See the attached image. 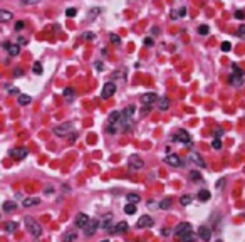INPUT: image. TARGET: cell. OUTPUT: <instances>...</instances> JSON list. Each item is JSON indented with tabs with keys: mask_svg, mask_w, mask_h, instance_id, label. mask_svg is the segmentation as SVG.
I'll list each match as a JSON object with an SVG mask.
<instances>
[{
	"mask_svg": "<svg viewBox=\"0 0 245 242\" xmlns=\"http://www.w3.org/2000/svg\"><path fill=\"white\" fill-rule=\"evenodd\" d=\"M25 227H27V230L30 232L34 237H41L42 227H41V224H39V222L34 220L32 217H25Z\"/></svg>",
	"mask_w": 245,
	"mask_h": 242,
	"instance_id": "6da1fadb",
	"label": "cell"
},
{
	"mask_svg": "<svg viewBox=\"0 0 245 242\" xmlns=\"http://www.w3.org/2000/svg\"><path fill=\"white\" fill-rule=\"evenodd\" d=\"M72 126H74V124H72L71 121H67V123H62V124H59V126L54 128V135H57V136H66V135L72 129Z\"/></svg>",
	"mask_w": 245,
	"mask_h": 242,
	"instance_id": "7a4b0ae2",
	"label": "cell"
},
{
	"mask_svg": "<svg viewBox=\"0 0 245 242\" xmlns=\"http://www.w3.org/2000/svg\"><path fill=\"white\" fill-rule=\"evenodd\" d=\"M173 140H176V141H180L183 145H192V136H190V133L187 131V129H180V131L173 136Z\"/></svg>",
	"mask_w": 245,
	"mask_h": 242,
	"instance_id": "3957f363",
	"label": "cell"
},
{
	"mask_svg": "<svg viewBox=\"0 0 245 242\" xmlns=\"http://www.w3.org/2000/svg\"><path fill=\"white\" fill-rule=\"evenodd\" d=\"M128 222H119V224L116 225H109L107 227V230H109V234H126L128 232Z\"/></svg>",
	"mask_w": 245,
	"mask_h": 242,
	"instance_id": "277c9868",
	"label": "cell"
},
{
	"mask_svg": "<svg viewBox=\"0 0 245 242\" xmlns=\"http://www.w3.org/2000/svg\"><path fill=\"white\" fill-rule=\"evenodd\" d=\"M129 167L133 168V170H141V168H144L143 158H141L139 155H131L129 157Z\"/></svg>",
	"mask_w": 245,
	"mask_h": 242,
	"instance_id": "5b68a950",
	"label": "cell"
},
{
	"mask_svg": "<svg viewBox=\"0 0 245 242\" xmlns=\"http://www.w3.org/2000/svg\"><path fill=\"white\" fill-rule=\"evenodd\" d=\"M114 93H116V84H114V83H106L104 88H102L101 98H102V99H109Z\"/></svg>",
	"mask_w": 245,
	"mask_h": 242,
	"instance_id": "8992f818",
	"label": "cell"
},
{
	"mask_svg": "<svg viewBox=\"0 0 245 242\" xmlns=\"http://www.w3.org/2000/svg\"><path fill=\"white\" fill-rule=\"evenodd\" d=\"M188 160L190 162H193L195 165H198L200 168H205L207 167V163H205V160H203V157L200 153H197V151H190V155H188Z\"/></svg>",
	"mask_w": 245,
	"mask_h": 242,
	"instance_id": "52a82bcc",
	"label": "cell"
},
{
	"mask_svg": "<svg viewBox=\"0 0 245 242\" xmlns=\"http://www.w3.org/2000/svg\"><path fill=\"white\" fill-rule=\"evenodd\" d=\"M165 162L168 163L170 167H175V168H178V167L183 165V163H181V160H180V157L176 153H168V155H166V158H165Z\"/></svg>",
	"mask_w": 245,
	"mask_h": 242,
	"instance_id": "ba28073f",
	"label": "cell"
},
{
	"mask_svg": "<svg viewBox=\"0 0 245 242\" xmlns=\"http://www.w3.org/2000/svg\"><path fill=\"white\" fill-rule=\"evenodd\" d=\"M188 230H192V224H190V222H180V224L175 227V232H173V234H175L176 237H181L185 232H188Z\"/></svg>",
	"mask_w": 245,
	"mask_h": 242,
	"instance_id": "9c48e42d",
	"label": "cell"
},
{
	"mask_svg": "<svg viewBox=\"0 0 245 242\" xmlns=\"http://www.w3.org/2000/svg\"><path fill=\"white\" fill-rule=\"evenodd\" d=\"M97 225H99V222H97L96 219H94V220H89V222H87V225L84 227V235H86V237L94 235L96 230H97Z\"/></svg>",
	"mask_w": 245,
	"mask_h": 242,
	"instance_id": "30bf717a",
	"label": "cell"
},
{
	"mask_svg": "<svg viewBox=\"0 0 245 242\" xmlns=\"http://www.w3.org/2000/svg\"><path fill=\"white\" fill-rule=\"evenodd\" d=\"M198 237L202 240H205V242H208L210 239H212V229L210 227H207V225H202L198 229Z\"/></svg>",
	"mask_w": 245,
	"mask_h": 242,
	"instance_id": "8fae6325",
	"label": "cell"
},
{
	"mask_svg": "<svg viewBox=\"0 0 245 242\" xmlns=\"http://www.w3.org/2000/svg\"><path fill=\"white\" fill-rule=\"evenodd\" d=\"M228 81H230V84L233 86V88H242L243 86V74H233L228 77Z\"/></svg>",
	"mask_w": 245,
	"mask_h": 242,
	"instance_id": "7c38bea8",
	"label": "cell"
},
{
	"mask_svg": "<svg viewBox=\"0 0 245 242\" xmlns=\"http://www.w3.org/2000/svg\"><path fill=\"white\" fill-rule=\"evenodd\" d=\"M8 155L15 160H22V158L27 157V150L25 148H12L10 151H8Z\"/></svg>",
	"mask_w": 245,
	"mask_h": 242,
	"instance_id": "4fadbf2b",
	"label": "cell"
},
{
	"mask_svg": "<svg viewBox=\"0 0 245 242\" xmlns=\"http://www.w3.org/2000/svg\"><path fill=\"white\" fill-rule=\"evenodd\" d=\"M153 224H155V222H153V219H151L150 215H141L138 219V224H136V225H138L139 229H146V227H151Z\"/></svg>",
	"mask_w": 245,
	"mask_h": 242,
	"instance_id": "5bb4252c",
	"label": "cell"
},
{
	"mask_svg": "<svg viewBox=\"0 0 245 242\" xmlns=\"http://www.w3.org/2000/svg\"><path fill=\"white\" fill-rule=\"evenodd\" d=\"M41 204V200H39L37 197H25L22 200V205L25 207V209H30V207H35V205H39Z\"/></svg>",
	"mask_w": 245,
	"mask_h": 242,
	"instance_id": "9a60e30c",
	"label": "cell"
},
{
	"mask_svg": "<svg viewBox=\"0 0 245 242\" xmlns=\"http://www.w3.org/2000/svg\"><path fill=\"white\" fill-rule=\"evenodd\" d=\"M87 222H89V215L87 214H79L76 217V227H79V229H84Z\"/></svg>",
	"mask_w": 245,
	"mask_h": 242,
	"instance_id": "2e32d148",
	"label": "cell"
},
{
	"mask_svg": "<svg viewBox=\"0 0 245 242\" xmlns=\"http://www.w3.org/2000/svg\"><path fill=\"white\" fill-rule=\"evenodd\" d=\"M155 101H158V96L155 93H148V94L141 96V103L143 104H151V103H155Z\"/></svg>",
	"mask_w": 245,
	"mask_h": 242,
	"instance_id": "e0dca14e",
	"label": "cell"
},
{
	"mask_svg": "<svg viewBox=\"0 0 245 242\" xmlns=\"http://www.w3.org/2000/svg\"><path fill=\"white\" fill-rule=\"evenodd\" d=\"M119 119H121V113H119V111H111L109 118H107V123H109V124H119Z\"/></svg>",
	"mask_w": 245,
	"mask_h": 242,
	"instance_id": "ac0fdd59",
	"label": "cell"
},
{
	"mask_svg": "<svg viewBox=\"0 0 245 242\" xmlns=\"http://www.w3.org/2000/svg\"><path fill=\"white\" fill-rule=\"evenodd\" d=\"M126 200H128L129 204H138V202H141V197H139V193H136V192H129L128 195H126Z\"/></svg>",
	"mask_w": 245,
	"mask_h": 242,
	"instance_id": "d6986e66",
	"label": "cell"
},
{
	"mask_svg": "<svg viewBox=\"0 0 245 242\" xmlns=\"http://www.w3.org/2000/svg\"><path fill=\"white\" fill-rule=\"evenodd\" d=\"M180 239H181V242H193L197 239V234H193V230H188V232H185Z\"/></svg>",
	"mask_w": 245,
	"mask_h": 242,
	"instance_id": "ffe728a7",
	"label": "cell"
},
{
	"mask_svg": "<svg viewBox=\"0 0 245 242\" xmlns=\"http://www.w3.org/2000/svg\"><path fill=\"white\" fill-rule=\"evenodd\" d=\"M171 205H173V198H171V197H166V198H163V200L160 202V209L161 210H168Z\"/></svg>",
	"mask_w": 245,
	"mask_h": 242,
	"instance_id": "44dd1931",
	"label": "cell"
},
{
	"mask_svg": "<svg viewBox=\"0 0 245 242\" xmlns=\"http://www.w3.org/2000/svg\"><path fill=\"white\" fill-rule=\"evenodd\" d=\"M76 239H77V232L71 230V232H67V234L62 237V242H74Z\"/></svg>",
	"mask_w": 245,
	"mask_h": 242,
	"instance_id": "7402d4cb",
	"label": "cell"
},
{
	"mask_svg": "<svg viewBox=\"0 0 245 242\" xmlns=\"http://www.w3.org/2000/svg\"><path fill=\"white\" fill-rule=\"evenodd\" d=\"M12 19V12L8 10H3V8H0V22H8Z\"/></svg>",
	"mask_w": 245,
	"mask_h": 242,
	"instance_id": "603a6c76",
	"label": "cell"
},
{
	"mask_svg": "<svg viewBox=\"0 0 245 242\" xmlns=\"http://www.w3.org/2000/svg\"><path fill=\"white\" fill-rule=\"evenodd\" d=\"M7 52H8L10 56H19V52H20V47H19V44H8Z\"/></svg>",
	"mask_w": 245,
	"mask_h": 242,
	"instance_id": "cb8c5ba5",
	"label": "cell"
},
{
	"mask_svg": "<svg viewBox=\"0 0 245 242\" xmlns=\"http://www.w3.org/2000/svg\"><path fill=\"white\" fill-rule=\"evenodd\" d=\"M62 94H64V98L67 101H72V99H74V96H76V91L72 88H66L64 91H62Z\"/></svg>",
	"mask_w": 245,
	"mask_h": 242,
	"instance_id": "d4e9b609",
	"label": "cell"
},
{
	"mask_svg": "<svg viewBox=\"0 0 245 242\" xmlns=\"http://www.w3.org/2000/svg\"><path fill=\"white\" fill-rule=\"evenodd\" d=\"M158 106H160L161 111H166V109L170 108V99L168 98H160L158 99Z\"/></svg>",
	"mask_w": 245,
	"mask_h": 242,
	"instance_id": "484cf974",
	"label": "cell"
},
{
	"mask_svg": "<svg viewBox=\"0 0 245 242\" xmlns=\"http://www.w3.org/2000/svg\"><path fill=\"white\" fill-rule=\"evenodd\" d=\"M17 101H19V104H20V106H25V104H29L32 101V98L29 94H19V99Z\"/></svg>",
	"mask_w": 245,
	"mask_h": 242,
	"instance_id": "4316f807",
	"label": "cell"
},
{
	"mask_svg": "<svg viewBox=\"0 0 245 242\" xmlns=\"http://www.w3.org/2000/svg\"><path fill=\"white\" fill-rule=\"evenodd\" d=\"M210 197H212V193H210L208 190H205V188H203V190H200V192H198V198H200V200H202V202H207V200H210Z\"/></svg>",
	"mask_w": 245,
	"mask_h": 242,
	"instance_id": "83f0119b",
	"label": "cell"
},
{
	"mask_svg": "<svg viewBox=\"0 0 245 242\" xmlns=\"http://www.w3.org/2000/svg\"><path fill=\"white\" fill-rule=\"evenodd\" d=\"M136 210H138V209H136V204H129V202H128V204L124 205V212H126L128 215L136 214Z\"/></svg>",
	"mask_w": 245,
	"mask_h": 242,
	"instance_id": "f1b7e54d",
	"label": "cell"
},
{
	"mask_svg": "<svg viewBox=\"0 0 245 242\" xmlns=\"http://www.w3.org/2000/svg\"><path fill=\"white\" fill-rule=\"evenodd\" d=\"M106 131H107V133H111V135H116L117 131H119V124H109V123H107Z\"/></svg>",
	"mask_w": 245,
	"mask_h": 242,
	"instance_id": "f546056e",
	"label": "cell"
},
{
	"mask_svg": "<svg viewBox=\"0 0 245 242\" xmlns=\"http://www.w3.org/2000/svg\"><path fill=\"white\" fill-rule=\"evenodd\" d=\"M15 209H17L15 202H5V204H3V210H5V212H12V210H15Z\"/></svg>",
	"mask_w": 245,
	"mask_h": 242,
	"instance_id": "4dcf8cb0",
	"label": "cell"
},
{
	"mask_svg": "<svg viewBox=\"0 0 245 242\" xmlns=\"http://www.w3.org/2000/svg\"><path fill=\"white\" fill-rule=\"evenodd\" d=\"M192 200H193L192 195H181L180 197V204L181 205H190V204H192Z\"/></svg>",
	"mask_w": 245,
	"mask_h": 242,
	"instance_id": "1f68e13d",
	"label": "cell"
},
{
	"mask_svg": "<svg viewBox=\"0 0 245 242\" xmlns=\"http://www.w3.org/2000/svg\"><path fill=\"white\" fill-rule=\"evenodd\" d=\"M3 227H5L7 232H14L17 229V222H10V220H8V222H5V225H3Z\"/></svg>",
	"mask_w": 245,
	"mask_h": 242,
	"instance_id": "d6a6232c",
	"label": "cell"
},
{
	"mask_svg": "<svg viewBox=\"0 0 245 242\" xmlns=\"http://www.w3.org/2000/svg\"><path fill=\"white\" fill-rule=\"evenodd\" d=\"M32 71H34V74H42L44 69H42V64L41 62H34V67H32Z\"/></svg>",
	"mask_w": 245,
	"mask_h": 242,
	"instance_id": "836d02e7",
	"label": "cell"
},
{
	"mask_svg": "<svg viewBox=\"0 0 245 242\" xmlns=\"http://www.w3.org/2000/svg\"><path fill=\"white\" fill-rule=\"evenodd\" d=\"M198 34H200V36H208V34H210L208 25H205V24H203V25H200L198 27Z\"/></svg>",
	"mask_w": 245,
	"mask_h": 242,
	"instance_id": "e575fe53",
	"label": "cell"
},
{
	"mask_svg": "<svg viewBox=\"0 0 245 242\" xmlns=\"http://www.w3.org/2000/svg\"><path fill=\"white\" fill-rule=\"evenodd\" d=\"M190 178H192V180H195V182H198V180H202V175H200V172L192 170V172H190Z\"/></svg>",
	"mask_w": 245,
	"mask_h": 242,
	"instance_id": "d590c367",
	"label": "cell"
},
{
	"mask_svg": "<svg viewBox=\"0 0 245 242\" xmlns=\"http://www.w3.org/2000/svg\"><path fill=\"white\" fill-rule=\"evenodd\" d=\"M82 39H86V41H94L96 34L94 32H84V34H82Z\"/></svg>",
	"mask_w": 245,
	"mask_h": 242,
	"instance_id": "8d00e7d4",
	"label": "cell"
},
{
	"mask_svg": "<svg viewBox=\"0 0 245 242\" xmlns=\"http://www.w3.org/2000/svg\"><path fill=\"white\" fill-rule=\"evenodd\" d=\"M112 77H121V79H124V77H126V69H122V71H114V72H112Z\"/></svg>",
	"mask_w": 245,
	"mask_h": 242,
	"instance_id": "74e56055",
	"label": "cell"
},
{
	"mask_svg": "<svg viewBox=\"0 0 245 242\" xmlns=\"http://www.w3.org/2000/svg\"><path fill=\"white\" fill-rule=\"evenodd\" d=\"M109 39H111L112 44H119V42H121V37L117 36V34H109Z\"/></svg>",
	"mask_w": 245,
	"mask_h": 242,
	"instance_id": "f35d334b",
	"label": "cell"
},
{
	"mask_svg": "<svg viewBox=\"0 0 245 242\" xmlns=\"http://www.w3.org/2000/svg\"><path fill=\"white\" fill-rule=\"evenodd\" d=\"M235 34H237L240 39H245V25H240V27L237 29V32H235Z\"/></svg>",
	"mask_w": 245,
	"mask_h": 242,
	"instance_id": "ab89813d",
	"label": "cell"
},
{
	"mask_svg": "<svg viewBox=\"0 0 245 242\" xmlns=\"http://www.w3.org/2000/svg\"><path fill=\"white\" fill-rule=\"evenodd\" d=\"M39 2H41V0H20L22 5H37Z\"/></svg>",
	"mask_w": 245,
	"mask_h": 242,
	"instance_id": "60d3db41",
	"label": "cell"
},
{
	"mask_svg": "<svg viewBox=\"0 0 245 242\" xmlns=\"http://www.w3.org/2000/svg\"><path fill=\"white\" fill-rule=\"evenodd\" d=\"M212 148H215V150L222 148V141H220V138H215L213 141H212Z\"/></svg>",
	"mask_w": 245,
	"mask_h": 242,
	"instance_id": "b9f144b4",
	"label": "cell"
},
{
	"mask_svg": "<svg viewBox=\"0 0 245 242\" xmlns=\"http://www.w3.org/2000/svg\"><path fill=\"white\" fill-rule=\"evenodd\" d=\"M144 46L146 47H153L155 46V41L151 37H144Z\"/></svg>",
	"mask_w": 245,
	"mask_h": 242,
	"instance_id": "7bdbcfd3",
	"label": "cell"
},
{
	"mask_svg": "<svg viewBox=\"0 0 245 242\" xmlns=\"http://www.w3.org/2000/svg\"><path fill=\"white\" fill-rule=\"evenodd\" d=\"M235 19H238V20H243V19H245V12H243V10H237V12H235Z\"/></svg>",
	"mask_w": 245,
	"mask_h": 242,
	"instance_id": "ee69618b",
	"label": "cell"
},
{
	"mask_svg": "<svg viewBox=\"0 0 245 242\" xmlns=\"http://www.w3.org/2000/svg\"><path fill=\"white\" fill-rule=\"evenodd\" d=\"M76 14H77V10H76V8H67V10H66V15H67V17H71V19L74 17Z\"/></svg>",
	"mask_w": 245,
	"mask_h": 242,
	"instance_id": "f6af8a7d",
	"label": "cell"
},
{
	"mask_svg": "<svg viewBox=\"0 0 245 242\" xmlns=\"http://www.w3.org/2000/svg\"><path fill=\"white\" fill-rule=\"evenodd\" d=\"M99 12H101V8H99V7H97V8H92V10L89 12V19H94Z\"/></svg>",
	"mask_w": 245,
	"mask_h": 242,
	"instance_id": "bcb514c9",
	"label": "cell"
},
{
	"mask_svg": "<svg viewBox=\"0 0 245 242\" xmlns=\"http://www.w3.org/2000/svg\"><path fill=\"white\" fill-rule=\"evenodd\" d=\"M230 49H232V44H230V42H223V44H222V51L223 52H228Z\"/></svg>",
	"mask_w": 245,
	"mask_h": 242,
	"instance_id": "7dc6e473",
	"label": "cell"
},
{
	"mask_svg": "<svg viewBox=\"0 0 245 242\" xmlns=\"http://www.w3.org/2000/svg\"><path fill=\"white\" fill-rule=\"evenodd\" d=\"M24 25H25V22H24V20H19V22H15V30H22V29H24Z\"/></svg>",
	"mask_w": 245,
	"mask_h": 242,
	"instance_id": "c3c4849f",
	"label": "cell"
},
{
	"mask_svg": "<svg viewBox=\"0 0 245 242\" xmlns=\"http://www.w3.org/2000/svg\"><path fill=\"white\" fill-rule=\"evenodd\" d=\"M94 66H96V69H97V71H104V64H102L101 61H96V62H94Z\"/></svg>",
	"mask_w": 245,
	"mask_h": 242,
	"instance_id": "681fc988",
	"label": "cell"
},
{
	"mask_svg": "<svg viewBox=\"0 0 245 242\" xmlns=\"http://www.w3.org/2000/svg\"><path fill=\"white\" fill-rule=\"evenodd\" d=\"M148 207H150V209H160V204H155V200H150Z\"/></svg>",
	"mask_w": 245,
	"mask_h": 242,
	"instance_id": "f907efd6",
	"label": "cell"
},
{
	"mask_svg": "<svg viewBox=\"0 0 245 242\" xmlns=\"http://www.w3.org/2000/svg\"><path fill=\"white\" fill-rule=\"evenodd\" d=\"M161 234H163L165 237H168L171 234V230H170V227H163V230H161Z\"/></svg>",
	"mask_w": 245,
	"mask_h": 242,
	"instance_id": "816d5d0a",
	"label": "cell"
},
{
	"mask_svg": "<svg viewBox=\"0 0 245 242\" xmlns=\"http://www.w3.org/2000/svg\"><path fill=\"white\" fill-rule=\"evenodd\" d=\"M178 15H180V17H185V15H187V7H181L180 10H178Z\"/></svg>",
	"mask_w": 245,
	"mask_h": 242,
	"instance_id": "f5cc1de1",
	"label": "cell"
},
{
	"mask_svg": "<svg viewBox=\"0 0 245 242\" xmlns=\"http://www.w3.org/2000/svg\"><path fill=\"white\" fill-rule=\"evenodd\" d=\"M232 67H233V72H235V74H243V72H242V69H240L238 66H232Z\"/></svg>",
	"mask_w": 245,
	"mask_h": 242,
	"instance_id": "db71d44e",
	"label": "cell"
},
{
	"mask_svg": "<svg viewBox=\"0 0 245 242\" xmlns=\"http://www.w3.org/2000/svg\"><path fill=\"white\" fill-rule=\"evenodd\" d=\"M223 185H225V178H222V180H218V182H217V188H222Z\"/></svg>",
	"mask_w": 245,
	"mask_h": 242,
	"instance_id": "11a10c76",
	"label": "cell"
},
{
	"mask_svg": "<svg viewBox=\"0 0 245 242\" xmlns=\"http://www.w3.org/2000/svg\"><path fill=\"white\" fill-rule=\"evenodd\" d=\"M178 17H180V15H178V12H176V10H171V19H173V20H176Z\"/></svg>",
	"mask_w": 245,
	"mask_h": 242,
	"instance_id": "9f6ffc18",
	"label": "cell"
},
{
	"mask_svg": "<svg viewBox=\"0 0 245 242\" xmlns=\"http://www.w3.org/2000/svg\"><path fill=\"white\" fill-rule=\"evenodd\" d=\"M8 93L10 94H19V89L17 88H8Z\"/></svg>",
	"mask_w": 245,
	"mask_h": 242,
	"instance_id": "6f0895ef",
	"label": "cell"
},
{
	"mask_svg": "<svg viewBox=\"0 0 245 242\" xmlns=\"http://www.w3.org/2000/svg\"><path fill=\"white\" fill-rule=\"evenodd\" d=\"M14 74H15V76H22V69H20V67H15V71H14Z\"/></svg>",
	"mask_w": 245,
	"mask_h": 242,
	"instance_id": "680465c9",
	"label": "cell"
},
{
	"mask_svg": "<svg viewBox=\"0 0 245 242\" xmlns=\"http://www.w3.org/2000/svg\"><path fill=\"white\" fill-rule=\"evenodd\" d=\"M17 41H19L17 44H20V46H22V44H25V42H27V41H25V39H24V37H19Z\"/></svg>",
	"mask_w": 245,
	"mask_h": 242,
	"instance_id": "91938a15",
	"label": "cell"
},
{
	"mask_svg": "<svg viewBox=\"0 0 245 242\" xmlns=\"http://www.w3.org/2000/svg\"><path fill=\"white\" fill-rule=\"evenodd\" d=\"M222 129H217V131H215V138H220V136H222Z\"/></svg>",
	"mask_w": 245,
	"mask_h": 242,
	"instance_id": "94428289",
	"label": "cell"
},
{
	"mask_svg": "<svg viewBox=\"0 0 245 242\" xmlns=\"http://www.w3.org/2000/svg\"><path fill=\"white\" fill-rule=\"evenodd\" d=\"M46 193H47V195H49V193H54V188H51V187H47V188H46Z\"/></svg>",
	"mask_w": 245,
	"mask_h": 242,
	"instance_id": "6125c7cd",
	"label": "cell"
},
{
	"mask_svg": "<svg viewBox=\"0 0 245 242\" xmlns=\"http://www.w3.org/2000/svg\"><path fill=\"white\" fill-rule=\"evenodd\" d=\"M101 242H111V240H109V239H102Z\"/></svg>",
	"mask_w": 245,
	"mask_h": 242,
	"instance_id": "be15d7a7",
	"label": "cell"
},
{
	"mask_svg": "<svg viewBox=\"0 0 245 242\" xmlns=\"http://www.w3.org/2000/svg\"><path fill=\"white\" fill-rule=\"evenodd\" d=\"M218 242H222V240H218Z\"/></svg>",
	"mask_w": 245,
	"mask_h": 242,
	"instance_id": "e7e4bbea",
	"label": "cell"
}]
</instances>
